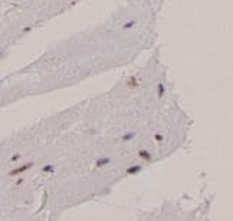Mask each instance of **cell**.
Instances as JSON below:
<instances>
[{
	"label": "cell",
	"mask_w": 233,
	"mask_h": 221,
	"mask_svg": "<svg viewBox=\"0 0 233 221\" xmlns=\"http://www.w3.org/2000/svg\"><path fill=\"white\" fill-rule=\"evenodd\" d=\"M32 167V164H26V165H22V167H19V168H16V170H13V171H10V175H17V174H20V172H25L26 170H29Z\"/></svg>",
	"instance_id": "6da1fadb"
},
{
	"label": "cell",
	"mask_w": 233,
	"mask_h": 221,
	"mask_svg": "<svg viewBox=\"0 0 233 221\" xmlns=\"http://www.w3.org/2000/svg\"><path fill=\"white\" fill-rule=\"evenodd\" d=\"M140 156L144 158V159H150V154H148V152H144V151L140 152Z\"/></svg>",
	"instance_id": "7a4b0ae2"
},
{
	"label": "cell",
	"mask_w": 233,
	"mask_h": 221,
	"mask_svg": "<svg viewBox=\"0 0 233 221\" xmlns=\"http://www.w3.org/2000/svg\"><path fill=\"white\" fill-rule=\"evenodd\" d=\"M140 171V167H131L128 170V174H132V172H138Z\"/></svg>",
	"instance_id": "3957f363"
},
{
	"label": "cell",
	"mask_w": 233,
	"mask_h": 221,
	"mask_svg": "<svg viewBox=\"0 0 233 221\" xmlns=\"http://www.w3.org/2000/svg\"><path fill=\"white\" fill-rule=\"evenodd\" d=\"M107 162H108V159H101V161H98V167H101V165H104Z\"/></svg>",
	"instance_id": "277c9868"
}]
</instances>
